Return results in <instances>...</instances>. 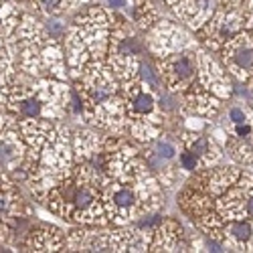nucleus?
<instances>
[{"label": "nucleus", "mask_w": 253, "mask_h": 253, "mask_svg": "<svg viewBox=\"0 0 253 253\" xmlns=\"http://www.w3.org/2000/svg\"><path fill=\"white\" fill-rule=\"evenodd\" d=\"M105 182L108 172L97 170L89 162H75L71 172L63 176L41 203L71 225L110 227L103 209Z\"/></svg>", "instance_id": "1"}, {"label": "nucleus", "mask_w": 253, "mask_h": 253, "mask_svg": "<svg viewBox=\"0 0 253 253\" xmlns=\"http://www.w3.org/2000/svg\"><path fill=\"white\" fill-rule=\"evenodd\" d=\"M85 105V122L112 134L126 136V105L122 81L103 59H91L73 79Z\"/></svg>", "instance_id": "2"}, {"label": "nucleus", "mask_w": 253, "mask_h": 253, "mask_svg": "<svg viewBox=\"0 0 253 253\" xmlns=\"http://www.w3.org/2000/svg\"><path fill=\"white\" fill-rule=\"evenodd\" d=\"M110 14H112V31H110L108 53H105L103 61L112 67V71L118 75L120 81L136 79L138 63L148 53L146 51V43L124 14L120 12H110Z\"/></svg>", "instance_id": "3"}, {"label": "nucleus", "mask_w": 253, "mask_h": 253, "mask_svg": "<svg viewBox=\"0 0 253 253\" xmlns=\"http://www.w3.org/2000/svg\"><path fill=\"white\" fill-rule=\"evenodd\" d=\"M241 31H243V8L219 4L213 16L199 31H195V39L207 51L219 53V49L227 41H231Z\"/></svg>", "instance_id": "4"}, {"label": "nucleus", "mask_w": 253, "mask_h": 253, "mask_svg": "<svg viewBox=\"0 0 253 253\" xmlns=\"http://www.w3.org/2000/svg\"><path fill=\"white\" fill-rule=\"evenodd\" d=\"M156 65L166 89L182 95L199 75V49L188 47L156 59Z\"/></svg>", "instance_id": "5"}, {"label": "nucleus", "mask_w": 253, "mask_h": 253, "mask_svg": "<svg viewBox=\"0 0 253 253\" xmlns=\"http://www.w3.org/2000/svg\"><path fill=\"white\" fill-rule=\"evenodd\" d=\"M221 65L229 75L245 85H253V37L247 31L237 33L219 49Z\"/></svg>", "instance_id": "6"}, {"label": "nucleus", "mask_w": 253, "mask_h": 253, "mask_svg": "<svg viewBox=\"0 0 253 253\" xmlns=\"http://www.w3.org/2000/svg\"><path fill=\"white\" fill-rule=\"evenodd\" d=\"M146 51L148 55H154L156 59L170 55L180 49H188L197 45V39H193L180 25L172 23V20H164L160 18L158 23L146 33Z\"/></svg>", "instance_id": "7"}, {"label": "nucleus", "mask_w": 253, "mask_h": 253, "mask_svg": "<svg viewBox=\"0 0 253 253\" xmlns=\"http://www.w3.org/2000/svg\"><path fill=\"white\" fill-rule=\"evenodd\" d=\"M241 174V168L237 166H209V168H201V170L193 172V178H188L186 188H195L205 195L211 197H219L223 195L229 186H233L235 180Z\"/></svg>", "instance_id": "8"}, {"label": "nucleus", "mask_w": 253, "mask_h": 253, "mask_svg": "<svg viewBox=\"0 0 253 253\" xmlns=\"http://www.w3.org/2000/svg\"><path fill=\"white\" fill-rule=\"evenodd\" d=\"M180 140V146L186 150H191L195 156H199L201 160V168H209V166H217L223 160V144L213 136V134H203L201 130H191L184 128L176 134Z\"/></svg>", "instance_id": "9"}, {"label": "nucleus", "mask_w": 253, "mask_h": 253, "mask_svg": "<svg viewBox=\"0 0 253 253\" xmlns=\"http://www.w3.org/2000/svg\"><path fill=\"white\" fill-rule=\"evenodd\" d=\"M148 251H193V241L176 219L164 217V221L152 231Z\"/></svg>", "instance_id": "10"}, {"label": "nucleus", "mask_w": 253, "mask_h": 253, "mask_svg": "<svg viewBox=\"0 0 253 253\" xmlns=\"http://www.w3.org/2000/svg\"><path fill=\"white\" fill-rule=\"evenodd\" d=\"M23 211H29V205L16 188V182L10 180L4 186H0V241L2 243H6L12 221Z\"/></svg>", "instance_id": "11"}, {"label": "nucleus", "mask_w": 253, "mask_h": 253, "mask_svg": "<svg viewBox=\"0 0 253 253\" xmlns=\"http://www.w3.org/2000/svg\"><path fill=\"white\" fill-rule=\"evenodd\" d=\"M219 4H221V0H180L170 10L191 31H199L207 20L213 16V12L219 8Z\"/></svg>", "instance_id": "12"}, {"label": "nucleus", "mask_w": 253, "mask_h": 253, "mask_svg": "<svg viewBox=\"0 0 253 253\" xmlns=\"http://www.w3.org/2000/svg\"><path fill=\"white\" fill-rule=\"evenodd\" d=\"M67 233L55 225H33L23 251H65Z\"/></svg>", "instance_id": "13"}, {"label": "nucleus", "mask_w": 253, "mask_h": 253, "mask_svg": "<svg viewBox=\"0 0 253 253\" xmlns=\"http://www.w3.org/2000/svg\"><path fill=\"white\" fill-rule=\"evenodd\" d=\"M103 136L87 130V128H77L71 132V148H73V162H85L89 160L101 146Z\"/></svg>", "instance_id": "14"}, {"label": "nucleus", "mask_w": 253, "mask_h": 253, "mask_svg": "<svg viewBox=\"0 0 253 253\" xmlns=\"http://www.w3.org/2000/svg\"><path fill=\"white\" fill-rule=\"evenodd\" d=\"M124 16L134 25V29L138 33H148L160 20V12L154 6L152 0H132L130 10Z\"/></svg>", "instance_id": "15"}, {"label": "nucleus", "mask_w": 253, "mask_h": 253, "mask_svg": "<svg viewBox=\"0 0 253 253\" xmlns=\"http://www.w3.org/2000/svg\"><path fill=\"white\" fill-rule=\"evenodd\" d=\"M136 79L142 81L146 87L152 89L154 93H158L162 87H164V83H162V77H160V71H158V65H156V61H152L148 57V53H146L140 63H138V73H136Z\"/></svg>", "instance_id": "16"}, {"label": "nucleus", "mask_w": 253, "mask_h": 253, "mask_svg": "<svg viewBox=\"0 0 253 253\" xmlns=\"http://www.w3.org/2000/svg\"><path fill=\"white\" fill-rule=\"evenodd\" d=\"M67 29H69V25L61 16H45V20L41 23V33H43L45 45H63Z\"/></svg>", "instance_id": "17"}, {"label": "nucleus", "mask_w": 253, "mask_h": 253, "mask_svg": "<svg viewBox=\"0 0 253 253\" xmlns=\"http://www.w3.org/2000/svg\"><path fill=\"white\" fill-rule=\"evenodd\" d=\"M33 6H37V12L45 16H63L65 12L77 8V0H29Z\"/></svg>", "instance_id": "18"}, {"label": "nucleus", "mask_w": 253, "mask_h": 253, "mask_svg": "<svg viewBox=\"0 0 253 253\" xmlns=\"http://www.w3.org/2000/svg\"><path fill=\"white\" fill-rule=\"evenodd\" d=\"M176 164L180 166V170L191 172V174L197 172V170H201V160H199V156H195L191 150L182 148V146H180L178 156H176Z\"/></svg>", "instance_id": "19"}, {"label": "nucleus", "mask_w": 253, "mask_h": 253, "mask_svg": "<svg viewBox=\"0 0 253 253\" xmlns=\"http://www.w3.org/2000/svg\"><path fill=\"white\" fill-rule=\"evenodd\" d=\"M243 31H247L253 37V6L243 8Z\"/></svg>", "instance_id": "20"}, {"label": "nucleus", "mask_w": 253, "mask_h": 253, "mask_svg": "<svg viewBox=\"0 0 253 253\" xmlns=\"http://www.w3.org/2000/svg\"><path fill=\"white\" fill-rule=\"evenodd\" d=\"M221 4L239 6V8H249V6H253V0H221Z\"/></svg>", "instance_id": "21"}, {"label": "nucleus", "mask_w": 253, "mask_h": 253, "mask_svg": "<svg viewBox=\"0 0 253 253\" xmlns=\"http://www.w3.org/2000/svg\"><path fill=\"white\" fill-rule=\"evenodd\" d=\"M162 2H164L168 8H172V6H176V4L180 2V0H162Z\"/></svg>", "instance_id": "22"}, {"label": "nucleus", "mask_w": 253, "mask_h": 253, "mask_svg": "<svg viewBox=\"0 0 253 253\" xmlns=\"http://www.w3.org/2000/svg\"><path fill=\"white\" fill-rule=\"evenodd\" d=\"M2 4V2H0ZM0 31H2V10H0Z\"/></svg>", "instance_id": "23"}, {"label": "nucleus", "mask_w": 253, "mask_h": 253, "mask_svg": "<svg viewBox=\"0 0 253 253\" xmlns=\"http://www.w3.org/2000/svg\"><path fill=\"white\" fill-rule=\"evenodd\" d=\"M77 2H79V4H85V2H89V0H77Z\"/></svg>", "instance_id": "24"}, {"label": "nucleus", "mask_w": 253, "mask_h": 253, "mask_svg": "<svg viewBox=\"0 0 253 253\" xmlns=\"http://www.w3.org/2000/svg\"><path fill=\"white\" fill-rule=\"evenodd\" d=\"M251 89H253V85H251Z\"/></svg>", "instance_id": "25"}]
</instances>
